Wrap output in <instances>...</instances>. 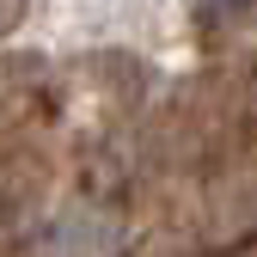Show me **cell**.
<instances>
[{
  "instance_id": "7a4b0ae2",
  "label": "cell",
  "mask_w": 257,
  "mask_h": 257,
  "mask_svg": "<svg viewBox=\"0 0 257 257\" xmlns=\"http://www.w3.org/2000/svg\"><path fill=\"white\" fill-rule=\"evenodd\" d=\"M86 80L104 92L110 104H141V92H147V61H135L128 49H92L86 55Z\"/></svg>"
},
{
  "instance_id": "3957f363",
  "label": "cell",
  "mask_w": 257,
  "mask_h": 257,
  "mask_svg": "<svg viewBox=\"0 0 257 257\" xmlns=\"http://www.w3.org/2000/svg\"><path fill=\"white\" fill-rule=\"evenodd\" d=\"M37 92H43V61L37 55H0V128L25 122Z\"/></svg>"
},
{
  "instance_id": "5b68a950",
  "label": "cell",
  "mask_w": 257,
  "mask_h": 257,
  "mask_svg": "<svg viewBox=\"0 0 257 257\" xmlns=\"http://www.w3.org/2000/svg\"><path fill=\"white\" fill-rule=\"evenodd\" d=\"M257 7V0H190V25L196 31H220V25H233Z\"/></svg>"
},
{
  "instance_id": "277c9868",
  "label": "cell",
  "mask_w": 257,
  "mask_h": 257,
  "mask_svg": "<svg viewBox=\"0 0 257 257\" xmlns=\"http://www.w3.org/2000/svg\"><path fill=\"white\" fill-rule=\"evenodd\" d=\"M116 245V220L104 208H74L61 220V257H110Z\"/></svg>"
},
{
  "instance_id": "6da1fadb",
  "label": "cell",
  "mask_w": 257,
  "mask_h": 257,
  "mask_svg": "<svg viewBox=\"0 0 257 257\" xmlns=\"http://www.w3.org/2000/svg\"><path fill=\"white\" fill-rule=\"evenodd\" d=\"M49 172L37 153H0V227H19V220L43 202Z\"/></svg>"
},
{
  "instance_id": "8992f818",
  "label": "cell",
  "mask_w": 257,
  "mask_h": 257,
  "mask_svg": "<svg viewBox=\"0 0 257 257\" xmlns=\"http://www.w3.org/2000/svg\"><path fill=\"white\" fill-rule=\"evenodd\" d=\"M25 19H31V0H0V37H13Z\"/></svg>"
}]
</instances>
